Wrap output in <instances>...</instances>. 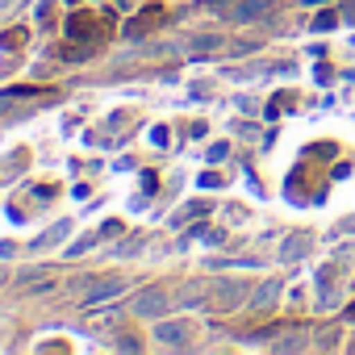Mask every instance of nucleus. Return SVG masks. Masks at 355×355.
Returning a JSON list of instances; mask_svg holds the SVG:
<instances>
[{"label":"nucleus","mask_w":355,"mask_h":355,"mask_svg":"<svg viewBox=\"0 0 355 355\" xmlns=\"http://www.w3.org/2000/svg\"><path fill=\"white\" fill-rule=\"evenodd\" d=\"M209 9L218 13V17H226V21H255V17H263L268 9H272V0H209Z\"/></svg>","instance_id":"f257e3e1"},{"label":"nucleus","mask_w":355,"mask_h":355,"mask_svg":"<svg viewBox=\"0 0 355 355\" xmlns=\"http://www.w3.org/2000/svg\"><path fill=\"white\" fill-rule=\"evenodd\" d=\"M105 34H109V21L96 17V13H71V21H67V38L88 42V46L105 42Z\"/></svg>","instance_id":"f03ea898"},{"label":"nucleus","mask_w":355,"mask_h":355,"mask_svg":"<svg viewBox=\"0 0 355 355\" xmlns=\"http://www.w3.org/2000/svg\"><path fill=\"white\" fill-rule=\"evenodd\" d=\"M121 293H125V280L121 276H105V280H92L84 288V305H105V301H113Z\"/></svg>","instance_id":"7ed1b4c3"},{"label":"nucleus","mask_w":355,"mask_h":355,"mask_svg":"<svg viewBox=\"0 0 355 355\" xmlns=\"http://www.w3.org/2000/svg\"><path fill=\"white\" fill-rule=\"evenodd\" d=\"M243 297H247V284H243V280H222V284L209 288V305H214V309H234Z\"/></svg>","instance_id":"20e7f679"},{"label":"nucleus","mask_w":355,"mask_h":355,"mask_svg":"<svg viewBox=\"0 0 355 355\" xmlns=\"http://www.w3.org/2000/svg\"><path fill=\"white\" fill-rule=\"evenodd\" d=\"M155 338H159L163 347H189L193 326H189V322H159V326H155Z\"/></svg>","instance_id":"39448f33"},{"label":"nucleus","mask_w":355,"mask_h":355,"mask_svg":"<svg viewBox=\"0 0 355 355\" xmlns=\"http://www.w3.org/2000/svg\"><path fill=\"white\" fill-rule=\"evenodd\" d=\"M163 309H167V293L163 288H142L138 301H134V313H142V318H159Z\"/></svg>","instance_id":"423d86ee"},{"label":"nucleus","mask_w":355,"mask_h":355,"mask_svg":"<svg viewBox=\"0 0 355 355\" xmlns=\"http://www.w3.org/2000/svg\"><path fill=\"white\" fill-rule=\"evenodd\" d=\"M159 21H163V9H142V13L125 26V38H142V34H146V30H155Z\"/></svg>","instance_id":"0eeeda50"},{"label":"nucleus","mask_w":355,"mask_h":355,"mask_svg":"<svg viewBox=\"0 0 355 355\" xmlns=\"http://www.w3.org/2000/svg\"><path fill=\"white\" fill-rule=\"evenodd\" d=\"M218 46H222L218 34H193V38H189V51H193V55H209V51H218Z\"/></svg>","instance_id":"6e6552de"},{"label":"nucleus","mask_w":355,"mask_h":355,"mask_svg":"<svg viewBox=\"0 0 355 355\" xmlns=\"http://www.w3.org/2000/svg\"><path fill=\"white\" fill-rule=\"evenodd\" d=\"M276 297H280V280H268V284H259V293H255V301H251V305L268 309V305H272Z\"/></svg>","instance_id":"1a4fd4ad"},{"label":"nucleus","mask_w":355,"mask_h":355,"mask_svg":"<svg viewBox=\"0 0 355 355\" xmlns=\"http://www.w3.org/2000/svg\"><path fill=\"white\" fill-rule=\"evenodd\" d=\"M305 251V234H293L288 243H284V251H280V259H297Z\"/></svg>","instance_id":"9d476101"},{"label":"nucleus","mask_w":355,"mask_h":355,"mask_svg":"<svg viewBox=\"0 0 355 355\" xmlns=\"http://www.w3.org/2000/svg\"><path fill=\"white\" fill-rule=\"evenodd\" d=\"M21 42H26V26H17V30H9L5 38H0V46H5V51H17Z\"/></svg>","instance_id":"9b49d317"},{"label":"nucleus","mask_w":355,"mask_h":355,"mask_svg":"<svg viewBox=\"0 0 355 355\" xmlns=\"http://www.w3.org/2000/svg\"><path fill=\"white\" fill-rule=\"evenodd\" d=\"M305 347V334H297V338H280V343H272V351H301Z\"/></svg>","instance_id":"f8f14e48"},{"label":"nucleus","mask_w":355,"mask_h":355,"mask_svg":"<svg viewBox=\"0 0 355 355\" xmlns=\"http://www.w3.org/2000/svg\"><path fill=\"white\" fill-rule=\"evenodd\" d=\"M334 21H338V13H318V17H313V30H330Z\"/></svg>","instance_id":"ddd939ff"},{"label":"nucleus","mask_w":355,"mask_h":355,"mask_svg":"<svg viewBox=\"0 0 355 355\" xmlns=\"http://www.w3.org/2000/svg\"><path fill=\"white\" fill-rule=\"evenodd\" d=\"M209 159L218 163V159H226V142H218V146H209Z\"/></svg>","instance_id":"4468645a"},{"label":"nucleus","mask_w":355,"mask_h":355,"mask_svg":"<svg viewBox=\"0 0 355 355\" xmlns=\"http://www.w3.org/2000/svg\"><path fill=\"white\" fill-rule=\"evenodd\" d=\"M13 101H17V96H13V92H0V113H5V109H9V105H13Z\"/></svg>","instance_id":"2eb2a0df"},{"label":"nucleus","mask_w":355,"mask_h":355,"mask_svg":"<svg viewBox=\"0 0 355 355\" xmlns=\"http://www.w3.org/2000/svg\"><path fill=\"white\" fill-rule=\"evenodd\" d=\"M343 17H347V21H355V0H347V5H343Z\"/></svg>","instance_id":"dca6fc26"},{"label":"nucleus","mask_w":355,"mask_h":355,"mask_svg":"<svg viewBox=\"0 0 355 355\" xmlns=\"http://www.w3.org/2000/svg\"><path fill=\"white\" fill-rule=\"evenodd\" d=\"M9 5H13V0H0V13H5V9H9Z\"/></svg>","instance_id":"f3484780"},{"label":"nucleus","mask_w":355,"mask_h":355,"mask_svg":"<svg viewBox=\"0 0 355 355\" xmlns=\"http://www.w3.org/2000/svg\"><path fill=\"white\" fill-rule=\"evenodd\" d=\"M347 318H355V305H351V309H347Z\"/></svg>","instance_id":"a211bd4d"},{"label":"nucleus","mask_w":355,"mask_h":355,"mask_svg":"<svg viewBox=\"0 0 355 355\" xmlns=\"http://www.w3.org/2000/svg\"><path fill=\"white\" fill-rule=\"evenodd\" d=\"M71 5H76V0H71Z\"/></svg>","instance_id":"6ab92c4d"}]
</instances>
